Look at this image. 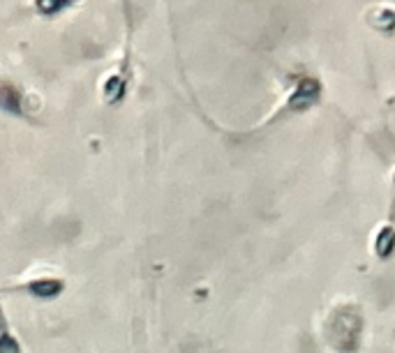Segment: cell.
I'll return each instance as SVG.
<instances>
[{"label":"cell","mask_w":395,"mask_h":353,"mask_svg":"<svg viewBox=\"0 0 395 353\" xmlns=\"http://www.w3.org/2000/svg\"><path fill=\"white\" fill-rule=\"evenodd\" d=\"M19 289L30 295H35V298L51 300L63 294L65 284H63V280H58V277H37V280H30V282H26V284H21Z\"/></svg>","instance_id":"cell-1"},{"label":"cell","mask_w":395,"mask_h":353,"mask_svg":"<svg viewBox=\"0 0 395 353\" xmlns=\"http://www.w3.org/2000/svg\"><path fill=\"white\" fill-rule=\"evenodd\" d=\"M0 353H21L19 340L7 330V326H0Z\"/></svg>","instance_id":"cell-2"}]
</instances>
